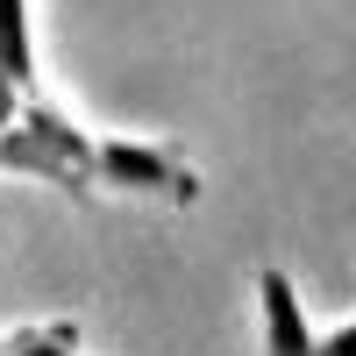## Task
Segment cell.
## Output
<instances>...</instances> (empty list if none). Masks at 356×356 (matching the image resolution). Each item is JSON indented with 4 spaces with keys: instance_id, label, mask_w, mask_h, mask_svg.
I'll return each mask as SVG.
<instances>
[{
    "instance_id": "5b68a950",
    "label": "cell",
    "mask_w": 356,
    "mask_h": 356,
    "mask_svg": "<svg viewBox=\"0 0 356 356\" xmlns=\"http://www.w3.org/2000/svg\"><path fill=\"white\" fill-rule=\"evenodd\" d=\"M0 356H79V321H29L0 335Z\"/></svg>"
},
{
    "instance_id": "7a4b0ae2",
    "label": "cell",
    "mask_w": 356,
    "mask_h": 356,
    "mask_svg": "<svg viewBox=\"0 0 356 356\" xmlns=\"http://www.w3.org/2000/svg\"><path fill=\"white\" fill-rule=\"evenodd\" d=\"M93 186L107 193H136V200H164V207H193L200 200V171L178 143L150 136H93Z\"/></svg>"
},
{
    "instance_id": "52a82bcc",
    "label": "cell",
    "mask_w": 356,
    "mask_h": 356,
    "mask_svg": "<svg viewBox=\"0 0 356 356\" xmlns=\"http://www.w3.org/2000/svg\"><path fill=\"white\" fill-rule=\"evenodd\" d=\"M22 100H29V93H22V86H15L8 72H0V129H15V114H22Z\"/></svg>"
},
{
    "instance_id": "277c9868",
    "label": "cell",
    "mask_w": 356,
    "mask_h": 356,
    "mask_svg": "<svg viewBox=\"0 0 356 356\" xmlns=\"http://www.w3.org/2000/svg\"><path fill=\"white\" fill-rule=\"evenodd\" d=\"M0 72L36 93V0H0Z\"/></svg>"
},
{
    "instance_id": "6da1fadb",
    "label": "cell",
    "mask_w": 356,
    "mask_h": 356,
    "mask_svg": "<svg viewBox=\"0 0 356 356\" xmlns=\"http://www.w3.org/2000/svg\"><path fill=\"white\" fill-rule=\"evenodd\" d=\"M0 171H22V178H43L65 200L93 193V129H79L57 100L29 93L15 129H0Z\"/></svg>"
},
{
    "instance_id": "8992f818",
    "label": "cell",
    "mask_w": 356,
    "mask_h": 356,
    "mask_svg": "<svg viewBox=\"0 0 356 356\" xmlns=\"http://www.w3.org/2000/svg\"><path fill=\"white\" fill-rule=\"evenodd\" d=\"M314 356H356V321H335V328L314 342Z\"/></svg>"
},
{
    "instance_id": "3957f363",
    "label": "cell",
    "mask_w": 356,
    "mask_h": 356,
    "mask_svg": "<svg viewBox=\"0 0 356 356\" xmlns=\"http://www.w3.org/2000/svg\"><path fill=\"white\" fill-rule=\"evenodd\" d=\"M257 314H264V356H314V321L300 307V285H292L285 264H264L257 271Z\"/></svg>"
}]
</instances>
